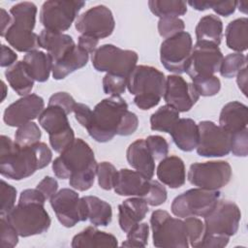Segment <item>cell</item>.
Returning <instances> with one entry per match:
<instances>
[{
    "instance_id": "44",
    "label": "cell",
    "mask_w": 248,
    "mask_h": 248,
    "mask_svg": "<svg viewBox=\"0 0 248 248\" xmlns=\"http://www.w3.org/2000/svg\"><path fill=\"white\" fill-rule=\"evenodd\" d=\"M184 28H185V23L179 17L166 16V17H161L158 21L159 35L165 39L184 31Z\"/></svg>"
},
{
    "instance_id": "12",
    "label": "cell",
    "mask_w": 248,
    "mask_h": 248,
    "mask_svg": "<svg viewBox=\"0 0 248 248\" xmlns=\"http://www.w3.org/2000/svg\"><path fill=\"white\" fill-rule=\"evenodd\" d=\"M192 48V36L186 31L165 39L160 47V60L162 65L166 70L175 75L185 73Z\"/></svg>"
},
{
    "instance_id": "13",
    "label": "cell",
    "mask_w": 248,
    "mask_h": 248,
    "mask_svg": "<svg viewBox=\"0 0 248 248\" xmlns=\"http://www.w3.org/2000/svg\"><path fill=\"white\" fill-rule=\"evenodd\" d=\"M187 178L198 188L217 191L231 181L232 168L226 161L194 163L189 168Z\"/></svg>"
},
{
    "instance_id": "45",
    "label": "cell",
    "mask_w": 248,
    "mask_h": 248,
    "mask_svg": "<svg viewBox=\"0 0 248 248\" xmlns=\"http://www.w3.org/2000/svg\"><path fill=\"white\" fill-rule=\"evenodd\" d=\"M148 205L158 206L163 204L168 198V192L164 184L157 180H150L147 193L142 197Z\"/></svg>"
},
{
    "instance_id": "25",
    "label": "cell",
    "mask_w": 248,
    "mask_h": 248,
    "mask_svg": "<svg viewBox=\"0 0 248 248\" xmlns=\"http://www.w3.org/2000/svg\"><path fill=\"white\" fill-rule=\"evenodd\" d=\"M175 145L182 151L191 152L199 143V126L191 118H179L169 133Z\"/></svg>"
},
{
    "instance_id": "15",
    "label": "cell",
    "mask_w": 248,
    "mask_h": 248,
    "mask_svg": "<svg viewBox=\"0 0 248 248\" xmlns=\"http://www.w3.org/2000/svg\"><path fill=\"white\" fill-rule=\"evenodd\" d=\"M49 202L58 221L66 228L87 220L83 200L73 189L63 188L57 191Z\"/></svg>"
},
{
    "instance_id": "54",
    "label": "cell",
    "mask_w": 248,
    "mask_h": 248,
    "mask_svg": "<svg viewBox=\"0 0 248 248\" xmlns=\"http://www.w3.org/2000/svg\"><path fill=\"white\" fill-rule=\"evenodd\" d=\"M237 8V1H214L212 10L219 16H229Z\"/></svg>"
},
{
    "instance_id": "33",
    "label": "cell",
    "mask_w": 248,
    "mask_h": 248,
    "mask_svg": "<svg viewBox=\"0 0 248 248\" xmlns=\"http://www.w3.org/2000/svg\"><path fill=\"white\" fill-rule=\"evenodd\" d=\"M195 33L197 41L219 46L223 36V22L218 16L206 15L199 20Z\"/></svg>"
},
{
    "instance_id": "56",
    "label": "cell",
    "mask_w": 248,
    "mask_h": 248,
    "mask_svg": "<svg viewBox=\"0 0 248 248\" xmlns=\"http://www.w3.org/2000/svg\"><path fill=\"white\" fill-rule=\"evenodd\" d=\"M99 44V40L88 36V35H80L78 37V46H80L83 50H85L88 54H93V52L97 49V46Z\"/></svg>"
},
{
    "instance_id": "8",
    "label": "cell",
    "mask_w": 248,
    "mask_h": 248,
    "mask_svg": "<svg viewBox=\"0 0 248 248\" xmlns=\"http://www.w3.org/2000/svg\"><path fill=\"white\" fill-rule=\"evenodd\" d=\"M153 245L157 248H188L186 225L183 220L171 217L162 209L152 212L150 217Z\"/></svg>"
},
{
    "instance_id": "29",
    "label": "cell",
    "mask_w": 248,
    "mask_h": 248,
    "mask_svg": "<svg viewBox=\"0 0 248 248\" xmlns=\"http://www.w3.org/2000/svg\"><path fill=\"white\" fill-rule=\"evenodd\" d=\"M89 59V54L80 46H75L66 55L53 64L52 77L59 80L65 78L73 72L84 67Z\"/></svg>"
},
{
    "instance_id": "3",
    "label": "cell",
    "mask_w": 248,
    "mask_h": 248,
    "mask_svg": "<svg viewBox=\"0 0 248 248\" xmlns=\"http://www.w3.org/2000/svg\"><path fill=\"white\" fill-rule=\"evenodd\" d=\"M46 201L37 188L25 189L20 193L18 203L4 216L21 237L45 233L51 224V219L45 209Z\"/></svg>"
},
{
    "instance_id": "17",
    "label": "cell",
    "mask_w": 248,
    "mask_h": 248,
    "mask_svg": "<svg viewBox=\"0 0 248 248\" xmlns=\"http://www.w3.org/2000/svg\"><path fill=\"white\" fill-rule=\"evenodd\" d=\"M75 27L81 35H88L99 40L112 34L115 20L107 6L97 5L79 15L76 19Z\"/></svg>"
},
{
    "instance_id": "40",
    "label": "cell",
    "mask_w": 248,
    "mask_h": 248,
    "mask_svg": "<svg viewBox=\"0 0 248 248\" xmlns=\"http://www.w3.org/2000/svg\"><path fill=\"white\" fill-rule=\"evenodd\" d=\"M192 83L200 96L211 97L219 93L221 89V81L216 76L199 77L192 79Z\"/></svg>"
},
{
    "instance_id": "10",
    "label": "cell",
    "mask_w": 248,
    "mask_h": 248,
    "mask_svg": "<svg viewBox=\"0 0 248 248\" xmlns=\"http://www.w3.org/2000/svg\"><path fill=\"white\" fill-rule=\"evenodd\" d=\"M220 192L202 188L189 189L176 196L171 202V212L179 218L205 217L217 204Z\"/></svg>"
},
{
    "instance_id": "22",
    "label": "cell",
    "mask_w": 248,
    "mask_h": 248,
    "mask_svg": "<svg viewBox=\"0 0 248 248\" xmlns=\"http://www.w3.org/2000/svg\"><path fill=\"white\" fill-rule=\"evenodd\" d=\"M156 174L161 183L171 189L179 188L186 180L184 162L178 156H167L160 161Z\"/></svg>"
},
{
    "instance_id": "30",
    "label": "cell",
    "mask_w": 248,
    "mask_h": 248,
    "mask_svg": "<svg viewBox=\"0 0 248 248\" xmlns=\"http://www.w3.org/2000/svg\"><path fill=\"white\" fill-rule=\"evenodd\" d=\"M5 77L13 90L21 97L29 95L33 89L35 80L23 61H17L13 66L7 68Z\"/></svg>"
},
{
    "instance_id": "55",
    "label": "cell",
    "mask_w": 248,
    "mask_h": 248,
    "mask_svg": "<svg viewBox=\"0 0 248 248\" xmlns=\"http://www.w3.org/2000/svg\"><path fill=\"white\" fill-rule=\"evenodd\" d=\"M17 60V55L16 53L10 48L9 46L2 45L1 46V61H0V66L1 67H11L13 66Z\"/></svg>"
},
{
    "instance_id": "52",
    "label": "cell",
    "mask_w": 248,
    "mask_h": 248,
    "mask_svg": "<svg viewBox=\"0 0 248 248\" xmlns=\"http://www.w3.org/2000/svg\"><path fill=\"white\" fill-rule=\"evenodd\" d=\"M36 188L45 196L46 200H50L58 190V182L54 177L45 176L38 183Z\"/></svg>"
},
{
    "instance_id": "6",
    "label": "cell",
    "mask_w": 248,
    "mask_h": 248,
    "mask_svg": "<svg viewBox=\"0 0 248 248\" xmlns=\"http://www.w3.org/2000/svg\"><path fill=\"white\" fill-rule=\"evenodd\" d=\"M37 11V6L28 1L16 3L10 9L12 24L4 38L19 52L28 53L40 47L39 35L33 32Z\"/></svg>"
},
{
    "instance_id": "41",
    "label": "cell",
    "mask_w": 248,
    "mask_h": 248,
    "mask_svg": "<svg viewBox=\"0 0 248 248\" xmlns=\"http://www.w3.org/2000/svg\"><path fill=\"white\" fill-rule=\"evenodd\" d=\"M184 223L186 225L187 236L190 245L194 248H200L204 232L203 222L196 216H190L185 218Z\"/></svg>"
},
{
    "instance_id": "2",
    "label": "cell",
    "mask_w": 248,
    "mask_h": 248,
    "mask_svg": "<svg viewBox=\"0 0 248 248\" xmlns=\"http://www.w3.org/2000/svg\"><path fill=\"white\" fill-rule=\"evenodd\" d=\"M97 161L89 144L82 139H76L60 156L52 162L54 175L69 179V184L78 191L89 190L97 173Z\"/></svg>"
},
{
    "instance_id": "24",
    "label": "cell",
    "mask_w": 248,
    "mask_h": 248,
    "mask_svg": "<svg viewBox=\"0 0 248 248\" xmlns=\"http://www.w3.org/2000/svg\"><path fill=\"white\" fill-rule=\"evenodd\" d=\"M39 46L46 49L54 64L66 55L76 44L70 35L43 29L39 34Z\"/></svg>"
},
{
    "instance_id": "61",
    "label": "cell",
    "mask_w": 248,
    "mask_h": 248,
    "mask_svg": "<svg viewBox=\"0 0 248 248\" xmlns=\"http://www.w3.org/2000/svg\"><path fill=\"white\" fill-rule=\"evenodd\" d=\"M2 86H3V96H2V101H3L7 95V86L4 81H2Z\"/></svg>"
},
{
    "instance_id": "42",
    "label": "cell",
    "mask_w": 248,
    "mask_h": 248,
    "mask_svg": "<svg viewBox=\"0 0 248 248\" xmlns=\"http://www.w3.org/2000/svg\"><path fill=\"white\" fill-rule=\"evenodd\" d=\"M117 170L115 167L109 162H101L97 166V177H98V184L104 190H111L114 186L116 176H117Z\"/></svg>"
},
{
    "instance_id": "58",
    "label": "cell",
    "mask_w": 248,
    "mask_h": 248,
    "mask_svg": "<svg viewBox=\"0 0 248 248\" xmlns=\"http://www.w3.org/2000/svg\"><path fill=\"white\" fill-rule=\"evenodd\" d=\"M11 24H12V16H10L5 9L1 8V30H0L1 37L5 36Z\"/></svg>"
},
{
    "instance_id": "9",
    "label": "cell",
    "mask_w": 248,
    "mask_h": 248,
    "mask_svg": "<svg viewBox=\"0 0 248 248\" xmlns=\"http://www.w3.org/2000/svg\"><path fill=\"white\" fill-rule=\"evenodd\" d=\"M138 53L130 49H122L111 44H105L93 52L92 65L98 72H106L127 77L137 66Z\"/></svg>"
},
{
    "instance_id": "26",
    "label": "cell",
    "mask_w": 248,
    "mask_h": 248,
    "mask_svg": "<svg viewBox=\"0 0 248 248\" xmlns=\"http://www.w3.org/2000/svg\"><path fill=\"white\" fill-rule=\"evenodd\" d=\"M248 108L243 103L232 101L227 103L221 109L219 126L231 134L247 128Z\"/></svg>"
},
{
    "instance_id": "14",
    "label": "cell",
    "mask_w": 248,
    "mask_h": 248,
    "mask_svg": "<svg viewBox=\"0 0 248 248\" xmlns=\"http://www.w3.org/2000/svg\"><path fill=\"white\" fill-rule=\"evenodd\" d=\"M197 153L202 157H223L231 152L232 134L209 120L199 124Z\"/></svg>"
},
{
    "instance_id": "16",
    "label": "cell",
    "mask_w": 248,
    "mask_h": 248,
    "mask_svg": "<svg viewBox=\"0 0 248 248\" xmlns=\"http://www.w3.org/2000/svg\"><path fill=\"white\" fill-rule=\"evenodd\" d=\"M223 58V53L218 46L197 41L192 48L185 73L191 79L199 77L213 76L216 72H219Z\"/></svg>"
},
{
    "instance_id": "4",
    "label": "cell",
    "mask_w": 248,
    "mask_h": 248,
    "mask_svg": "<svg viewBox=\"0 0 248 248\" xmlns=\"http://www.w3.org/2000/svg\"><path fill=\"white\" fill-rule=\"evenodd\" d=\"M204 218V232L200 248H223L239 228L241 212L236 203L219 200Z\"/></svg>"
},
{
    "instance_id": "46",
    "label": "cell",
    "mask_w": 248,
    "mask_h": 248,
    "mask_svg": "<svg viewBox=\"0 0 248 248\" xmlns=\"http://www.w3.org/2000/svg\"><path fill=\"white\" fill-rule=\"evenodd\" d=\"M0 235L2 248H13L18 243V233L5 216L0 219Z\"/></svg>"
},
{
    "instance_id": "51",
    "label": "cell",
    "mask_w": 248,
    "mask_h": 248,
    "mask_svg": "<svg viewBox=\"0 0 248 248\" xmlns=\"http://www.w3.org/2000/svg\"><path fill=\"white\" fill-rule=\"evenodd\" d=\"M139 127V118L136 113L130 111L129 109L125 112L122 121L119 125L117 135L118 136H130L136 132Z\"/></svg>"
},
{
    "instance_id": "34",
    "label": "cell",
    "mask_w": 248,
    "mask_h": 248,
    "mask_svg": "<svg viewBox=\"0 0 248 248\" xmlns=\"http://www.w3.org/2000/svg\"><path fill=\"white\" fill-rule=\"evenodd\" d=\"M227 46L236 52H243L248 47V19L240 17L232 20L225 31Z\"/></svg>"
},
{
    "instance_id": "38",
    "label": "cell",
    "mask_w": 248,
    "mask_h": 248,
    "mask_svg": "<svg viewBox=\"0 0 248 248\" xmlns=\"http://www.w3.org/2000/svg\"><path fill=\"white\" fill-rule=\"evenodd\" d=\"M42 137L41 130L35 122H28L17 127L15 134V141L21 147L33 145L40 141Z\"/></svg>"
},
{
    "instance_id": "23",
    "label": "cell",
    "mask_w": 248,
    "mask_h": 248,
    "mask_svg": "<svg viewBox=\"0 0 248 248\" xmlns=\"http://www.w3.org/2000/svg\"><path fill=\"white\" fill-rule=\"evenodd\" d=\"M148 210V204L141 197L123 201L118 205V223L121 230L127 233L134 226L145 218Z\"/></svg>"
},
{
    "instance_id": "28",
    "label": "cell",
    "mask_w": 248,
    "mask_h": 248,
    "mask_svg": "<svg viewBox=\"0 0 248 248\" xmlns=\"http://www.w3.org/2000/svg\"><path fill=\"white\" fill-rule=\"evenodd\" d=\"M118 245L117 238L108 232L98 230L95 226H89L77 233L73 239L71 246L73 248L79 247H115Z\"/></svg>"
},
{
    "instance_id": "32",
    "label": "cell",
    "mask_w": 248,
    "mask_h": 248,
    "mask_svg": "<svg viewBox=\"0 0 248 248\" xmlns=\"http://www.w3.org/2000/svg\"><path fill=\"white\" fill-rule=\"evenodd\" d=\"M22 61L26 64L34 80L45 82L48 79L52 71L53 62L47 53L41 50H34L25 54Z\"/></svg>"
},
{
    "instance_id": "49",
    "label": "cell",
    "mask_w": 248,
    "mask_h": 248,
    "mask_svg": "<svg viewBox=\"0 0 248 248\" xmlns=\"http://www.w3.org/2000/svg\"><path fill=\"white\" fill-rule=\"evenodd\" d=\"M231 152L236 157H246L248 155V129L232 134Z\"/></svg>"
},
{
    "instance_id": "35",
    "label": "cell",
    "mask_w": 248,
    "mask_h": 248,
    "mask_svg": "<svg viewBox=\"0 0 248 248\" xmlns=\"http://www.w3.org/2000/svg\"><path fill=\"white\" fill-rule=\"evenodd\" d=\"M179 119V111L170 105L159 108L150 116V128L152 131L170 133L173 125Z\"/></svg>"
},
{
    "instance_id": "59",
    "label": "cell",
    "mask_w": 248,
    "mask_h": 248,
    "mask_svg": "<svg viewBox=\"0 0 248 248\" xmlns=\"http://www.w3.org/2000/svg\"><path fill=\"white\" fill-rule=\"evenodd\" d=\"M194 10L197 11H205L208 9H211L214 1H199V0H194V1H188L187 2Z\"/></svg>"
},
{
    "instance_id": "57",
    "label": "cell",
    "mask_w": 248,
    "mask_h": 248,
    "mask_svg": "<svg viewBox=\"0 0 248 248\" xmlns=\"http://www.w3.org/2000/svg\"><path fill=\"white\" fill-rule=\"evenodd\" d=\"M236 83L238 88L244 94L247 95V66L244 67L237 75H236Z\"/></svg>"
},
{
    "instance_id": "18",
    "label": "cell",
    "mask_w": 248,
    "mask_h": 248,
    "mask_svg": "<svg viewBox=\"0 0 248 248\" xmlns=\"http://www.w3.org/2000/svg\"><path fill=\"white\" fill-rule=\"evenodd\" d=\"M165 102L179 112L189 111L200 98L193 83L186 81L179 75H170L166 78Z\"/></svg>"
},
{
    "instance_id": "1",
    "label": "cell",
    "mask_w": 248,
    "mask_h": 248,
    "mask_svg": "<svg viewBox=\"0 0 248 248\" xmlns=\"http://www.w3.org/2000/svg\"><path fill=\"white\" fill-rule=\"evenodd\" d=\"M52 152L45 142L21 147L9 137H0V173L13 180H21L46 167Z\"/></svg>"
},
{
    "instance_id": "11",
    "label": "cell",
    "mask_w": 248,
    "mask_h": 248,
    "mask_svg": "<svg viewBox=\"0 0 248 248\" xmlns=\"http://www.w3.org/2000/svg\"><path fill=\"white\" fill-rule=\"evenodd\" d=\"M84 6L85 2L78 0L46 1L40 10V21L45 29L63 33L71 27Z\"/></svg>"
},
{
    "instance_id": "43",
    "label": "cell",
    "mask_w": 248,
    "mask_h": 248,
    "mask_svg": "<svg viewBox=\"0 0 248 248\" xmlns=\"http://www.w3.org/2000/svg\"><path fill=\"white\" fill-rule=\"evenodd\" d=\"M127 77L107 73L103 78L104 92L110 96H120L127 88Z\"/></svg>"
},
{
    "instance_id": "60",
    "label": "cell",
    "mask_w": 248,
    "mask_h": 248,
    "mask_svg": "<svg viewBox=\"0 0 248 248\" xmlns=\"http://www.w3.org/2000/svg\"><path fill=\"white\" fill-rule=\"evenodd\" d=\"M246 5H247V2H237V6L239 7V11L243 12L244 14L247 13V8H246Z\"/></svg>"
},
{
    "instance_id": "37",
    "label": "cell",
    "mask_w": 248,
    "mask_h": 248,
    "mask_svg": "<svg viewBox=\"0 0 248 248\" xmlns=\"http://www.w3.org/2000/svg\"><path fill=\"white\" fill-rule=\"evenodd\" d=\"M247 65V57L240 53H230L223 58L220 66V75L227 78L235 77Z\"/></svg>"
},
{
    "instance_id": "7",
    "label": "cell",
    "mask_w": 248,
    "mask_h": 248,
    "mask_svg": "<svg viewBox=\"0 0 248 248\" xmlns=\"http://www.w3.org/2000/svg\"><path fill=\"white\" fill-rule=\"evenodd\" d=\"M128 110L127 102L120 96H109L99 102L92 110V119L86 128L98 142H108L117 135L119 125Z\"/></svg>"
},
{
    "instance_id": "20",
    "label": "cell",
    "mask_w": 248,
    "mask_h": 248,
    "mask_svg": "<svg viewBox=\"0 0 248 248\" xmlns=\"http://www.w3.org/2000/svg\"><path fill=\"white\" fill-rule=\"evenodd\" d=\"M150 180L137 170L121 169L117 171L113 189L119 196H137L142 198L149 189Z\"/></svg>"
},
{
    "instance_id": "21",
    "label": "cell",
    "mask_w": 248,
    "mask_h": 248,
    "mask_svg": "<svg viewBox=\"0 0 248 248\" xmlns=\"http://www.w3.org/2000/svg\"><path fill=\"white\" fill-rule=\"evenodd\" d=\"M129 165L148 179H151L155 171V160L150 153L145 139H139L132 142L126 151Z\"/></svg>"
},
{
    "instance_id": "47",
    "label": "cell",
    "mask_w": 248,
    "mask_h": 248,
    "mask_svg": "<svg viewBox=\"0 0 248 248\" xmlns=\"http://www.w3.org/2000/svg\"><path fill=\"white\" fill-rule=\"evenodd\" d=\"M145 141L155 161H161L167 157L169 153V143L165 138L158 135H152L148 136L145 139Z\"/></svg>"
},
{
    "instance_id": "27",
    "label": "cell",
    "mask_w": 248,
    "mask_h": 248,
    "mask_svg": "<svg viewBox=\"0 0 248 248\" xmlns=\"http://www.w3.org/2000/svg\"><path fill=\"white\" fill-rule=\"evenodd\" d=\"M66 111L58 106H47L39 115V124L48 134V137L57 136L72 130Z\"/></svg>"
},
{
    "instance_id": "50",
    "label": "cell",
    "mask_w": 248,
    "mask_h": 248,
    "mask_svg": "<svg viewBox=\"0 0 248 248\" xmlns=\"http://www.w3.org/2000/svg\"><path fill=\"white\" fill-rule=\"evenodd\" d=\"M76 101L67 92H57L50 96L48 100L47 106H58L62 108L67 114H70L74 111V108L76 106Z\"/></svg>"
},
{
    "instance_id": "39",
    "label": "cell",
    "mask_w": 248,
    "mask_h": 248,
    "mask_svg": "<svg viewBox=\"0 0 248 248\" xmlns=\"http://www.w3.org/2000/svg\"><path fill=\"white\" fill-rule=\"evenodd\" d=\"M149 226L147 223H139L134 226L128 232L127 238L121 244L123 247H145L148 243Z\"/></svg>"
},
{
    "instance_id": "19",
    "label": "cell",
    "mask_w": 248,
    "mask_h": 248,
    "mask_svg": "<svg viewBox=\"0 0 248 248\" xmlns=\"http://www.w3.org/2000/svg\"><path fill=\"white\" fill-rule=\"evenodd\" d=\"M44 107L45 102L41 96H23L5 108L3 121L10 127H19L37 118L44 110Z\"/></svg>"
},
{
    "instance_id": "31",
    "label": "cell",
    "mask_w": 248,
    "mask_h": 248,
    "mask_svg": "<svg viewBox=\"0 0 248 248\" xmlns=\"http://www.w3.org/2000/svg\"><path fill=\"white\" fill-rule=\"evenodd\" d=\"M87 220L95 227H107L112 220L111 205L95 196L82 197Z\"/></svg>"
},
{
    "instance_id": "5",
    "label": "cell",
    "mask_w": 248,
    "mask_h": 248,
    "mask_svg": "<svg viewBox=\"0 0 248 248\" xmlns=\"http://www.w3.org/2000/svg\"><path fill=\"white\" fill-rule=\"evenodd\" d=\"M127 89L134 95V104L147 110L156 107L164 96L166 77L155 67L139 65L128 76Z\"/></svg>"
},
{
    "instance_id": "48",
    "label": "cell",
    "mask_w": 248,
    "mask_h": 248,
    "mask_svg": "<svg viewBox=\"0 0 248 248\" xmlns=\"http://www.w3.org/2000/svg\"><path fill=\"white\" fill-rule=\"evenodd\" d=\"M16 199V189L8 184L4 179L1 180V216L6 215L9 211L13 209Z\"/></svg>"
},
{
    "instance_id": "53",
    "label": "cell",
    "mask_w": 248,
    "mask_h": 248,
    "mask_svg": "<svg viewBox=\"0 0 248 248\" xmlns=\"http://www.w3.org/2000/svg\"><path fill=\"white\" fill-rule=\"evenodd\" d=\"M73 112L75 113L77 121L86 129L89 126L92 119V109L85 104L77 103Z\"/></svg>"
},
{
    "instance_id": "36",
    "label": "cell",
    "mask_w": 248,
    "mask_h": 248,
    "mask_svg": "<svg viewBox=\"0 0 248 248\" xmlns=\"http://www.w3.org/2000/svg\"><path fill=\"white\" fill-rule=\"evenodd\" d=\"M150 12L158 17H178L187 13V3L181 0H149Z\"/></svg>"
}]
</instances>
